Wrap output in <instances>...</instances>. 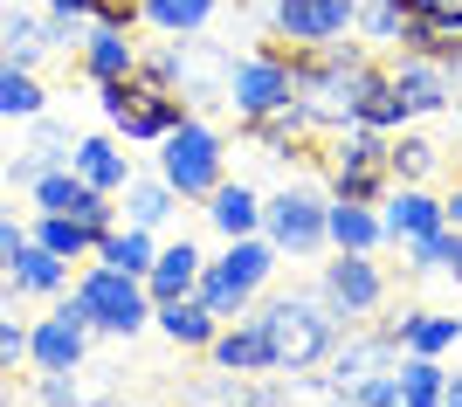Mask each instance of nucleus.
I'll list each match as a JSON object with an SVG mask.
<instances>
[{"mask_svg":"<svg viewBox=\"0 0 462 407\" xmlns=\"http://www.w3.org/2000/svg\"><path fill=\"white\" fill-rule=\"evenodd\" d=\"M97 104H104V125L117 138H132V145H159L180 117H193V104L180 90H152V83H138V77L97 83Z\"/></svg>","mask_w":462,"mask_h":407,"instance_id":"20e7f679","label":"nucleus"},{"mask_svg":"<svg viewBox=\"0 0 462 407\" xmlns=\"http://www.w3.org/2000/svg\"><path fill=\"white\" fill-rule=\"evenodd\" d=\"M386 166H393V187H421V180L435 173V166H442V145L401 125V132L386 138Z\"/></svg>","mask_w":462,"mask_h":407,"instance_id":"cd10ccee","label":"nucleus"},{"mask_svg":"<svg viewBox=\"0 0 462 407\" xmlns=\"http://www.w3.org/2000/svg\"><path fill=\"white\" fill-rule=\"evenodd\" d=\"M208 221L228 235V242L235 235H263V194H255L249 180H221L208 194Z\"/></svg>","mask_w":462,"mask_h":407,"instance_id":"b1692460","label":"nucleus"},{"mask_svg":"<svg viewBox=\"0 0 462 407\" xmlns=\"http://www.w3.org/2000/svg\"><path fill=\"white\" fill-rule=\"evenodd\" d=\"M249 318H263V331H270L276 373H310V366H325L331 352H338V331H346V318L325 304V291H283V297H263Z\"/></svg>","mask_w":462,"mask_h":407,"instance_id":"f257e3e1","label":"nucleus"},{"mask_svg":"<svg viewBox=\"0 0 462 407\" xmlns=\"http://www.w3.org/2000/svg\"><path fill=\"white\" fill-rule=\"evenodd\" d=\"M221 97L235 104V117H263L276 111V104L297 97V77H290V49L283 42H255L249 56L228 62V90Z\"/></svg>","mask_w":462,"mask_h":407,"instance_id":"423d86ee","label":"nucleus"},{"mask_svg":"<svg viewBox=\"0 0 462 407\" xmlns=\"http://www.w3.org/2000/svg\"><path fill=\"white\" fill-rule=\"evenodd\" d=\"M0 69H7V56H0Z\"/></svg>","mask_w":462,"mask_h":407,"instance_id":"603ef678","label":"nucleus"},{"mask_svg":"<svg viewBox=\"0 0 462 407\" xmlns=\"http://www.w3.org/2000/svg\"><path fill=\"white\" fill-rule=\"evenodd\" d=\"M117 200H125V221H132V228H166V221L180 214V194H173L159 173H152V180H138V173H132Z\"/></svg>","mask_w":462,"mask_h":407,"instance_id":"bb28decb","label":"nucleus"},{"mask_svg":"<svg viewBox=\"0 0 462 407\" xmlns=\"http://www.w3.org/2000/svg\"><path fill=\"white\" fill-rule=\"evenodd\" d=\"M138 83H152V90H180V35L166 49H138Z\"/></svg>","mask_w":462,"mask_h":407,"instance_id":"58836bf2","label":"nucleus"},{"mask_svg":"<svg viewBox=\"0 0 462 407\" xmlns=\"http://www.w3.org/2000/svg\"><path fill=\"white\" fill-rule=\"evenodd\" d=\"M159 180L180 200H208L228 180V138L214 132L208 117H180L173 132L159 138Z\"/></svg>","mask_w":462,"mask_h":407,"instance_id":"f03ea898","label":"nucleus"},{"mask_svg":"<svg viewBox=\"0 0 462 407\" xmlns=\"http://www.w3.org/2000/svg\"><path fill=\"white\" fill-rule=\"evenodd\" d=\"M380 228H386V242H393V249H407V242H421V235L448 228V214H442V200L428 194V187H386Z\"/></svg>","mask_w":462,"mask_h":407,"instance_id":"2eb2a0df","label":"nucleus"},{"mask_svg":"<svg viewBox=\"0 0 462 407\" xmlns=\"http://www.w3.org/2000/svg\"><path fill=\"white\" fill-rule=\"evenodd\" d=\"M21 359H28V325H21L14 310L0 304V373H14Z\"/></svg>","mask_w":462,"mask_h":407,"instance_id":"79ce46f5","label":"nucleus"},{"mask_svg":"<svg viewBox=\"0 0 462 407\" xmlns=\"http://www.w3.org/2000/svg\"><path fill=\"white\" fill-rule=\"evenodd\" d=\"M442 407H462V373H448V387H442Z\"/></svg>","mask_w":462,"mask_h":407,"instance_id":"09e8293b","label":"nucleus"},{"mask_svg":"<svg viewBox=\"0 0 462 407\" xmlns=\"http://www.w3.org/2000/svg\"><path fill=\"white\" fill-rule=\"evenodd\" d=\"M208 359L221 373H242V380H255V373H276V346H270V331H263V318H235V325L214 331V346Z\"/></svg>","mask_w":462,"mask_h":407,"instance_id":"dca6fc26","label":"nucleus"},{"mask_svg":"<svg viewBox=\"0 0 462 407\" xmlns=\"http://www.w3.org/2000/svg\"><path fill=\"white\" fill-rule=\"evenodd\" d=\"M242 138H255L263 153L290 159V153H304L310 138H318V117H310L304 97H290V104H276V111H263V117H242Z\"/></svg>","mask_w":462,"mask_h":407,"instance_id":"f3484780","label":"nucleus"},{"mask_svg":"<svg viewBox=\"0 0 462 407\" xmlns=\"http://www.w3.org/2000/svg\"><path fill=\"white\" fill-rule=\"evenodd\" d=\"M414 7H428V14H442V21H456V28H462V0H414Z\"/></svg>","mask_w":462,"mask_h":407,"instance_id":"49530a36","label":"nucleus"},{"mask_svg":"<svg viewBox=\"0 0 462 407\" xmlns=\"http://www.w3.org/2000/svg\"><path fill=\"white\" fill-rule=\"evenodd\" d=\"M69 297L83 304V318H90V331H104V338H132V331L152 325V291H145V276H125V270H83L77 283H69Z\"/></svg>","mask_w":462,"mask_h":407,"instance_id":"39448f33","label":"nucleus"},{"mask_svg":"<svg viewBox=\"0 0 462 407\" xmlns=\"http://www.w3.org/2000/svg\"><path fill=\"white\" fill-rule=\"evenodd\" d=\"M62 291H69V263L28 235V249H21L14 270H7V304H14V297H62Z\"/></svg>","mask_w":462,"mask_h":407,"instance_id":"6ab92c4d","label":"nucleus"},{"mask_svg":"<svg viewBox=\"0 0 462 407\" xmlns=\"http://www.w3.org/2000/svg\"><path fill=\"white\" fill-rule=\"evenodd\" d=\"M270 28L297 49L352 35V0H270Z\"/></svg>","mask_w":462,"mask_h":407,"instance_id":"9b49d317","label":"nucleus"},{"mask_svg":"<svg viewBox=\"0 0 462 407\" xmlns=\"http://www.w3.org/2000/svg\"><path fill=\"white\" fill-rule=\"evenodd\" d=\"M401 352H428V359H442L448 346L462 338V318H442V310H407L401 325H393Z\"/></svg>","mask_w":462,"mask_h":407,"instance_id":"c85d7f7f","label":"nucleus"},{"mask_svg":"<svg viewBox=\"0 0 462 407\" xmlns=\"http://www.w3.org/2000/svg\"><path fill=\"white\" fill-rule=\"evenodd\" d=\"M83 180H90L97 194H125V180H132V153L117 145V132H90V138H77V159H69Z\"/></svg>","mask_w":462,"mask_h":407,"instance_id":"aec40b11","label":"nucleus"},{"mask_svg":"<svg viewBox=\"0 0 462 407\" xmlns=\"http://www.w3.org/2000/svg\"><path fill=\"white\" fill-rule=\"evenodd\" d=\"M42 111H49V90L35 83V69H14V62H7V69H0V117H21V125H28V117H42Z\"/></svg>","mask_w":462,"mask_h":407,"instance_id":"72a5a7b5","label":"nucleus"},{"mask_svg":"<svg viewBox=\"0 0 462 407\" xmlns=\"http://www.w3.org/2000/svg\"><path fill=\"white\" fill-rule=\"evenodd\" d=\"M325 214H331V194L290 180L263 200V235L276 242V255H318L325 249Z\"/></svg>","mask_w":462,"mask_h":407,"instance_id":"0eeeda50","label":"nucleus"},{"mask_svg":"<svg viewBox=\"0 0 462 407\" xmlns=\"http://www.w3.org/2000/svg\"><path fill=\"white\" fill-rule=\"evenodd\" d=\"M35 401L42 407H77V380H69V373H42V380H35Z\"/></svg>","mask_w":462,"mask_h":407,"instance_id":"37998d69","label":"nucleus"},{"mask_svg":"<svg viewBox=\"0 0 462 407\" xmlns=\"http://www.w3.org/2000/svg\"><path fill=\"white\" fill-rule=\"evenodd\" d=\"M0 407H14V393H0Z\"/></svg>","mask_w":462,"mask_h":407,"instance_id":"3c124183","label":"nucleus"},{"mask_svg":"<svg viewBox=\"0 0 462 407\" xmlns=\"http://www.w3.org/2000/svg\"><path fill=\"white\" fill-rule=\"evenodd\" d=\"M318 291H325V304L352 325V318H373V310L386 304V276H380L373 255H346L338 249V263H325V283H318Z\"/></svg>","mask_w":462,"mask_h":407,"instance_id":"9d476101","label":"nucleus"},{"mask_svg":"<svg viewBox=\"0 0 462 407\" xmlns=\"http://www.w3.org/2000/svg\"><path fill=\"white\" fill-rule=\"evenodd\" d=\"M21 249H28V228H21L14 214H0V276L14 270V255H21Z\"/></svg>","mask_w":462,"mask_h":407,"instance_id":"c03bdc74","label":"nucleus"},{"mask_svg":"<svg viewBox=\"0 0 462 407\" xmlns=\"http://www.w3.org/2000/svg\"><path fill=\"white\" fill-rule=\"evenodd\" d=\"M69 380H77V407H111L117 401V366H104V359L69 366Z\"/></svg>","mask_w":462,"mask_h":407,"instance_id":"e433bc0d","label":"nucleus"},{"mask_svg":"<svg viewBox=\"0 0 462 407\" xmlns=\"http://www.w3.org/2000/svg\"><path fill=\"white\" fill-rule=\"evenodd\" d=\"M325 242H331V249H346V255H373V249L386 242V228H380V214L359 208V200H331Z\"/></svg>","mask_w":462,"mask_h":407,"instance_id":"393cba45","label":"nucleus"},{"mask_svg":"<svg viewBox=\"0 0 462 407\" xmlns=\"http://www.w3.org/2000/svg\"><path fill=\"white\" fill-rule=\"evenodd\" d=\"M448 69H456V83H462V42H456V62H448Z\"/></svg>","mask_w":462,"mask_h":407,"instance_id":"8fccbe9b","label":"nucleus"},{"mask_svg":"<svg viewBox=\"0 0 462 407\" xmlns=\"http://www.w3.org/2000/svg\"><path fill=\"white\" fill-rule=\"evenodd\" d=\"M49 14H90V0H42Z\"/></svg>","mask_w":462,"mask_h":407,"instance_id":"de8ad7c7","label":"nucleus"},{"mask_svg":"<svg viewBox=\"0 0 462 407\" xmlns=\"http://www.w3.org/2000/svg\"><path fill=\"white\" fill-rule=\"evenodd\" d=\"M152 325L173 338V346H193V352H208L214 346V331H221V318H214L200 297H159L152 304Z\"/></svg>","mask_w":462,"mask_h":407,"instance_id":"4be33fe9","label":"nucleus"},{"mask_svg":"<svg viewBox=\"0 0 462 407\" xmlns=\"http://www.w3.org/2000/svg\"><path fill=\"white\" fill-rule=\"evenodd\" d=\"M325 380L338 393L346 387H359V380H373V373H386V366H401V338H393V325H380V331H359V338H346V346L325 359Z\"/></svg>","mask_w":462,"mask_h":407,"instance_id":"4468645a","label":"nucleus"},{"mask_svg":"<svg viewBox=\"0 0 462 407\" xmlns=\"http://www.w3.org/2000/svg\"><path fill=\"white\" fill-rule=\"evenodd\" d=\"M83 359H90V318H83L77 297L62 291L56 310L28 325V366L35 373H69V366H83Z\"/></svg>","mask_w":462,"mask_h":407,"instance_id":"6e6552de","label":"nucleus"},{"mask_svg":"<svg viewBox=\"0 0 462 407\" xmlns=\"http://www.w3.org/2000/svg\"><path fill=\"white\" fill-rule=\"evenodd\" d=\"M200 270H208V255L193 249L187 235H180V242H166V249L152 255V270H145V291H152V304H159V297H193Z\"/></svg>","mask_w":462,"mask_h":407,"instance_id":"5701e85b","label":"nucleus"},{"mask_svg":"<svg viewBox=\"0 0 462 407\" xmlns=\"http://www.w3.org/2000/svg\"><path fill=\"white\" fill-rule=\"evenodd\" d=\"M407 270H448L462 283V228H435L421 242H407Z\"/></svg>","mask_w":462,"mask_h":407,"instance_id":"f704fd0d","label":"nucleus"},{"mask_svg":"<svg viewBox=\"0 0 462 407\" xmlns=\"http://www.w3.org/2000/svg\"><path fill=\"white\" fill-rule=\"evenodd\" d=\"M152 255H159L152 228H132V221L97 242V263H104V270H125V276H145V270H152Z\"/></svg>","mask_w":462,"mask_h":407,"instance_id":"c756f323","label":"nucleus"},{"mask_svg":"<svg viewBox=\"0 0 462 407\" xmlns=\"http://www.w3.org/2000/svg\"><path fill=\"white\" fill-rule=\"evenodd\" d=\"M69 159H77V132H69L62 117L42 111V117H28V145L14 153L7 180H14V187H35L42 173H56V166H69Z\"/></svg>","mask_w":462,"mask_h":407,"instance_id":"ddd939ff","label":"nucleus"},{"mask_svg":"<svg viewBox=\"0 0 462 407\" xmlns=\"http://www.w3.org/2000/svg\"><path fill=\"white\" fill-rule=\"evenodd\" d=\"M235 7H242V0H235Z\"/></svg>","mask_w":462,"mask_h":407,"instance_id":"5fc2aeb1","label":"nucleus"},{"mask_svg":"<svg viewBox=\"0 0 462 407\" xmlns=\"http://www.w3.org/2000/svg\"><path fill=\"white\" fill-rule=\"evenodd\" d=\"M0 56L14 62V69H35L49 56V21L28 14V7H0Z\"/></svg>","mask_w":462,"mask_h":407,"instance_id":"a878e982","label":"nucleus"},{"mask_svg":"<svg viewBox=\"0 0 462 407\" xmlns=\"http://www.w3.org/2000/svg\"><path fill=\"white\" fill-rule=\"evenodd\" d=\"M386 138L393 132H366V125H338L325 153V180L331 200H359V208H380L386 187H393V166H386Z\"/></svg>","mask_w":462,"mask_h":407,"instance_id":"7ed1b4c3","label":"nucleus"},{"mask_svg":"<svg viewBox=\"0 0 462 407\" xmlns=\"http://www.w3.org/2000/svg\"><path fill=\"white\" fill-rule=\"evenodd\" d=\"M386 77H393V90H401L407 117H435V111H448V104H456V90H462L448 62H435V56H407V49H401V62H386Z\"/></svg>","mask_w":462,"mask_h":407,"instance_id":"f8f14e48","label":"nucleus"},{"mask_svg":"<svg viewBox=\"0 0 462 407\" xmlns=\"http://www.w3.org/2000/svg\"><path fill=\"white\" fill-rule=\"evenodd\" d=\"M228 49L221 42H187L180 35V97L187 104H200V97H221L228 90Z\"/></svg>","mask_w":462,"mask_h":407,"instance_id":"412c9836","label":"nucleus"},{"mask_svg":"<svg viewBox=\"0 0 462 407\" xmlns=\"http://www.w3.org/2000/svg\"><path fill=\"white\" fill-rule=\"evenodd\" d=\"M242 393H249V380L242 373H200V380H187L180 387V407H242Z\"/></svg>","mask_w":462,"mask_h":407,"instance_id":"c9c22d12","label":"nucleus"},{"mask_svg":"<svg viewBox=\"0 0 462 407\" xmlns=\"http://www.w3.org/2000/svg\"><path fill=\"white\" fill-rule=\"evenodd\" d=\"M214 7L221 0H138V21L159 28V35H200L214 21Z\"/></svg>","mask_w":462,"mask_h":407,"instance_id":"7c9ffc66","label":"nucleus"},{"mask_svg":"<svg viewBox=\"0 0 462 407\" xmlns=\"http://www.w3.org/2000/svg\"><path fill=\"white\" fill-rule=\"evenodd\" d=\"M28 235H35L42 249H56L62 263H83V255H97V242H104V235H90L83 221H69V214H35Z\"/></svg>","mask_w":462,"mask_h":407,"instance_id":"473e14b6","label":"nucleus"},{"mask_svg":"<svg viewBox=\"0 0 462 407\" xmlns=\"http://www.w3.org/2000/svg\"><path fill=\"white\" fill-rule=\"evenodd\" d=\"M28 194H35V214H69V221H83L90 235H111V228H117L111 194H97V187L77 173V166H56V173H42Z\"/></svg>","mask_w":462,"mask_h":407,"instance_id":"1a4fd4ad","label":"nucleus"},{"mask_svg":"<svg viewBox=\"0 0 462 407\" xmlns=\"http://www.w3.org/2000/svg\"><path fill=\"white\" fill-rule=\"evenodd\" d=\"M77 69H83V83H125L138 69V42L125 35V28H104V21H97L90 28V42H83V56H77Z\"/></svg>","mask_w":462,"mask_h":407,"instance_id":"a211bd4d","label":"nucleus"},{"mask_svg":"<svg viewBox=\"0 0 462 407\" xmlns=\"http://www.w3.org/2000/svg\"><path fill=\"white\" fill-rule=\"evenodd\" d=\"M442 214H448V228H462V173H456V187L442 194Z\"/></svg>","mask_w":462,"mask_h":407,"instance_id":"a18cd8bd","label":"nucleus"},{"mask_svg":"<svg viewBox=\"0 0 462 407\" xmlns=\"http://www.w3.org/2000/svg\"><path fill=\"white\" fill-rule=\"evenodd\" d=\"M401 407H442V387H448V366L428 359V352H401Z\"/></svg>","mask_w":462,"mask_h":407,"instance_id":"2f4dec72","label":"nucleus"},{"mask_svg":"<svg viewBox=\"0 0 462 407\" xmlns=\"http://www.w3.org/2000/svg\"><path fill=\"white\" fill-rule=\"evenodd\" d=\"M42 21H49V56H83V42L97 28L90 14H42Z\"/></svg>","mask_w":462,"mask_h":407,"instance_id":"a19ab883","label":"nucleus"},{"mask_svg":"<svg viewBox=\"0 0 462 407\" xmlns=\"http://www.w3.org/2000/svg\"><path fill=\"white\" fill-rule=\"evenodd\" d=\"M352 7H359V0H352Z\"/></svg>","mask_w":462,"mask_h":407,"instance_id":"864d4df0","label":"nucleus"},{"mask_svg":"<svg viewBox=\"0 0 462 407\" xmlns=\"http://www.w3.org/2000/svg\"><path fill=\"white\" fill-rule=\"evenodd\" d=\"M338 407H401V373L386 366V373H373V380H359V387H346Z\"/></svg>","mask_w":462,"mask_h":407,"instance_id":"ea45409f","label":"nucleus"},{"mask_svg":"<svg viewBox=\"0 0 462 407\" xmlns=\"http://www.w3.org/2000/svg\"><path fill=\"white\" fill-rule=\"evenodd\" d=\"M456 104H462V97H456Z\"/></svg>","mask_w":462,"mask_h":407,"instance_id":"6e6d98bb","label":"nucleus"},{"mask_svg":"<svg viewBox=\"0 0 462 407\" xmlns=\"http://www.w3.org/2000/svg\"><path fill=\"white\" fill-rule=\"evenodd\" d=\"M352 28L366 42H401V0H359V7H352Z\"/></svg>","mask_w":462,"mask_h":407,"instance_id":"4c0bfd02","label":"nucleus"}]
</instances>
